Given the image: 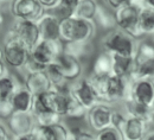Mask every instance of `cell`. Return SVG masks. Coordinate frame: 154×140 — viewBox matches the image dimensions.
<instances>
[{"label": "cell", "mask_w": 154, "mask_h": 140, "mask_svg": "<svg viewBox=\"0 0 154 140\" xmlns=\"http://www.w3.org/2000/svg\"><path fill=\"white\" fill-rule=\"evenodd\" d=\"M127 4L133 5L135 7H137L139 10H140V8H143V7H148V6L146 5V1H145V0H128Z\"/></svg>", "instance_id": "39"}, {"label": "cell", "mask_w": 154, "mask_h": 140, "mask_svg": "<svg viewBox=\"0 0 154 140\" xmlns=\"http://www.w3.org/2000/svg\"><path fill=\"white\" fill-rule=\"evenodd\" d=\"M76 82H71L70 83V94L75 100L85 109L89 110L93 106H95L96 103L100 102L97 99L95 92L93 90V88L90 87L89 82L87 79H82V80H75Z\"/></svg>", "instance_id": "9"}, {"label": "cell", "mask_w": 154, "mask_h": 140, "mask_svg": "<svg viewBox=\"0 0 154 140\" xmlns=\"http://www.w3.org/2000/svg\"><path fill=\"white\" fill-rule=\"evenodd\" d=\"M98 2L96 0H79L74 16L85 20H94Z\"/></svg>", "instance_id": "26"}, {"label": "cell", "mask_w": 154, "mask_h": 140, "mask_svg": "<svg viewBox=\"0 0 154 140\" xmlns=\"http://www.w3.org/2000/svg\"><path fill=\"white\" fill-rule=\"evenodd\" d=\"M112 113H113V109L108 104H106V102H98L95 106H93L89 110H87L85 117L91 129L98 132L110 126Z\"/></svg>", "instance_id": "13"}, {"label": "cell", "mask_w": 154, "mask_h": 140, "mask_svg": "<svg viewBox=\"0 0 154 140\" xmlns=\"http://www.w3.org/2000/svg\"><path fill=\"white\" fill-rule=\"evenodd\" d=\"M50 127V131H51V134H52V139L54 140H68L71 138V133L70 131L68 129V127L60 122L57 123H54Z\"/></svg>", "instance_id": "30"}, {"label": "cell", "mask_w": 154, "mask_h": 140, "mask_svg": "<svg viewBox=\"0 0 154 140\" xmlns=\"http://www.w3.org/2000/svg\"><path fill=\"white\" fill-rule=\"evenodd\" d=\"M78 1L79 0H59L56 8L54 10L55 11L54 14H56L59 19L74 16Z\"/></svg>", "instance_id": "28"}, {"label": "cell", "mask_w": 154, "mask_h": 140, "mask_svg": "<svg viewBox=\"0 0 154 140\" xmlns=\"http://www.w3.org/2000/svg\"><path fill=\"white\" fill-rule=\"evenodd\" d=\"M10 101H11V104H12L14 112L29 113V112H31L33 95L24 87V84H20L14 90L12 96L10 98Z\"/></svg>", "instance_id": "19"}, {"label": "cell", "mask_w": 154, "mask_h": 140, "mask_svg": "<svg viewBox=\"0 0 154 140\" xmlns=\"http://www.w3.org/2000/svg\"><path fill=\"white\" fill-rule=\"evenodd\" d=\"M7 128L12 133V135H21L31 133V131L35 127V120L32 114L23 113V112H14L8 119H7Z\"/></svg>", "instance_id": "16"}, {"label": "cell", "mask_w": 154, "mask_h": 140, "mask_svg": "<svg viewBox=\"0 0 154 140\" xmlns=\"http://www.w3.org/2000/svg\"><path fill=\"white\" fill-rule=\"evenodd\" d=\"M24 87L35 96L42 94L44 92H48L52 88L51 81L49 79L45 70H39L35 73H29L25 76Z\"/></svg>", "instance_id": "18"}, {"label": "cell", "mask_w": 154, "mask_h": 140, "mask_svg": "<svg viewBox=\"0 0 154 140\" xmlns=\"http://www.w3.org/2000/svg\"><path fill=\"white\" fill-rule=\"evenodd\" d=\"M54 67L57 69V71L60 74L62 77H64L66 81H72L77 80L81 74H82V63L81 61L77 58L66 55L64 52H62L60 55H58L56 60L54 61Z\"/></svg>", "instance_id": "12"}, {"label": "cell", "mask_w": 154, "mask_h": 140, "mask_svg": "<svg viewBox=\"0 0 154 140\" xmlns=\"http://www.w3.org/2000/svg\"><path fill=\"white\" fill-rule=\"evenodd\" d=\"M136 45L137 40L117 27L109 30L107 35L102 38V48L109 54L134 56Z\"/></svg>", "instance_id": "4"}, {"label": "cell", "mask_w": 154, "mask_h": 140, "mask_svg": "<svg viewBox=\"0 0 154 140\" xmlns=\"http://www.w3.org/2000/svg\"><path fill=\"white\" fill-rule=\"evenodd\" d=\"M152 123L153 122L127 115L125 125L120 129L121 138L122 140H142L147 132L152 128Z\"/></svg>", "instance_id": "15"}, {"label": "cell", "mask_w": 154, "mask_h": 140, "mask_svg": "<svg viewBox=\"0 0 154 140\" xmlns=\"http://www.w3.org/2000/svg\"><path fill=\"white\" fill-rule=\"evenodd\" d=\"M2 52L5 64L14 69H23L30 56V49L17 37L12 29H10L6 33Z\"/></svg>", "instance_id": "3"}, {"label": "cell", "mask_w": 154, "mask_h": 140, "mask_svg": "<svg viewBox=\"0 0 154 140\" xmlns=\"http://www.w3.org/2000/svg\"><path fill=\"white\" fill-rule=\"evenodd\" d=\"M10 12L14 19L37 21L44 14L45 10L37 0H13L10 2Z\"/></svg>", "instance_id": "8"}, {"label": "cell", "mask_w": 154, "mask_h": 140, "mask_svg": "<svg viewBox=\"0 0 154 140\" xmlns=\"http://www.w3.org/2000/svg\"><path fill=\"white\" fill-rule=\"evenodd\" d=\"M93 21L95 23V25H98L101 29L107 30V31L113 30V29L116 27L114 13L110 12L109 7L103 6V5H100V4L97 6L96 14H95Z\"/></svg>", "instance_id": "24"}, {"label": "cell", "mask_w": 154, "mask_h": 140, "mask_svg": "<svg viewBox=\"0 0 154 140\" xmlns=\"http://www.w3.org/2000/svg\"><path fill=\"white\" fill-rule=\"evenodd\" d=\"M123 104H125V109H126V115L142 119V120L148 121V122H153V108L147 107V106L135 101L131 96H128L126 100H123Z\"/></svg>", "instance_id": "20"}, {"label": "cell", "mask_w": 154, "mask_h": 140, "mask_svg": "<svg viewBox=\"0 0 154 140\" xmlns=\"http://www.w3.org/2000/svg\"><path fill=\"white\" fill-rule=\"evenodd\" d=\"M95 140H122V138L116 128H114L113 126H109L96 132Z\"/></svg>", "instance_id": "32"}, {"label": "cell", "mask_w": 154, "mask_h": 140, "mask_svg": "<svg viewBox=\"0 0 154 140\" xmlns=\"http://www.w3.org/2000/svg\"><path fill=\"white\" fill-rule=\"evenodd\" d=\"M13 0H0V2H11Z\"/></svg>", "instance_id": "47"}, {"label": "cell", "mask_w": 154, "mask_h": 140, "mask_svg": "<svg viewBox=\"0 0 154 140\" xmlns=\"http://www.w3.org/2000/svg\"><path fill=\"white\" fill-rule=\"evenodd\" d=\"M13 113H14V110H13V107L11 104V101L10 100L0 101V119L7 120Z\"/></svg>", "instance_id": "35"}, {"label": "cell", "mask_w": 154, "mask_h": 140, "mask_svg": "<svg viewBox=\"0 0 154 140\" xmlns=\"http://www.w3.org/2000/svg\"><path fill=\"white\" fill-rule=\"evenodd\" d=\"M35 96L40 101V103L48 110L57 114L62 118L66 117L68 107H69V99H70L69 92H59V90L51 88L50 90L35 95Z\"/></svg>", "instance_id": "7"}, {"label": "cell", "mask_w": 154, "mask_h": 140, "mask_svg": "<svg viewBox=\"0 0 154 140\" xmlns=\"http://www.w3.org/2000/svg\"><path fill=\"white\" fill-rule=\"evenodd\" d=\"M2 23H4V16L0 13V27H1V25H2Z\"/></svg>", "instance_id": "46"}, {"label": "cell", "mask_w": 154, "mask_h": 140, "mask_svg": "<svg viewBox=\"0 0 154 140\" xmlns=\"http://www.w3.org/2000/svg\"><path fill=\"white\" fill-rule=\"evenodd\" d=\"M145 1L148 7H154V0H145Z\"/></svg>", "instance_id": "44"}, {"label": "cell", "mask_w": 154, "mask_h": 140, "mask_svg": "<svg viewBox=\"0 0 154 140\" xmlns=\"http://www.w3.org/2000/svg\"><path fill=\"white\" fill-rule=\"evenodd\" d=\"M70 93V92H69ZM87 110L77 102L70 94V99H69V107H68V113L66 117L72 118V119H81L83 117H85Z\"/></svg>", "instance_id": "31"}, {"label": "cell", "mask_w": 154, "mask_h": 140, "mask_svg": "<svg viewBox=\"0 0 154 140\" xmlns=\"http://www.w3.org/2000/svg\"><path fill=\"white\" fill-rule=\"evenodd\" d=\"M132 81L129 77H120L110 75L107 80L106 86V101L119 102L126 100L129 96Z\"/></svg>", "instance_id": "10"}, {"label": "cell", "mask_w": 154, "mask_h": 140, "mask_svg": "<svg viewBox=\"0 0 154 140\" xmlns=\"http://www.w3.org/2000/svg\"><path fill=\"white\" fill-rule=\"evenodd\" d=\"M33 117V120L36 125L39 126H51L54 123H57L62 121V117L50 112V110H43L38 113H31Z\"/></svg>", "instance_id": "29"}, {"label": "cell", "mask_w": 154, "mask_h": 140, "mask_svg": "<svg viewBox=\"0 0 154 140\" xmlns=\"http://www.w3.org/2000/svg\"><path fill=\"white\" fill-rule=\"evenodd\" d=\"M37 1L45 11H54L58 5L59 0H37Z\"/></svg>", "instance_id": "37"}, {"label": "cell", "mask_w": 154, "mask_h": 140, "mask_svg": "<svg viewBox=\"0 0 154 140\" xmlns=\"http://www.w3.org/2000/svg\"><path fill=\"white\" fill-rule=\"evenodd\" d=\"M137 17H139V8L131 4H126L114 10L116 27L127 32L136 40L142 38V35L140 33L137 27Z\"/></svg>", "instance_id": "5"}, {"label": "cell", "mask_w": 154, "mask_h": 140, "mask_svg": "<svg viewBox=\"0 0 154 140\" xmlns=\"http://www.w3.org/2000/svg\"><path fill=\"white\" fill-rule=\"evenodd\" d=\"M90 75H95V76L112 75V56L109 52L103 51L95 58Z\"/></svg>", "instance_id": "25"}, {"label": "cell", "mask_w": 154, "mask_h": 140, "mask_svg": "<svg viewBox=\"0 0 154 140\" xmlns=\"http://www.w3.org/2000/svg\"><path fill=\"white\" fill-rule=\"evenodd\" d=\"M96 25L93 20H85L75 16L59 19V39L69 42H90L95 36Z\"/></svg>", "instance_id": "1"}, {"label": "cell", "mask_w": 154, "mask_h": 140, "mask_svg": "<svg viewBox=\"0 0 154 140\" xmlns=\"http://www.w3.org/2000/svg\"><path fill=\"white\" fill-rule=\"evenodd\" d=\"M91 43L90 42H69L63 43V52L81 61L82 58L91 54Z\"/></svg>", "instance_id": "23"}, {"label": "cell", "mask_w": 154, "mask_h": 140, "mask_svg": "<svg viewBox=\"0 0 154 140\" xmlns=\"http://www.w3.org/2000/svg\"><path fill=\"white\" fill-rule=\"evenodd\" d=\"M20 86L17 82L16 77L12 74H8V71L0 77V101L10 100L14 90Z\"/></svg>", "instance_id": "27"}, {"label": "cell", "mask_w": 154, "mask_h": 140, "mask_svg": "<svg viewBox=\"0 0 154 140\" xmlns=\"http://www.w3.org/2000/svg\"><path fill=\"white\" fill-rule=\"evenodd\" d=\"M31 134L33 137V140H54L49 126L35 125L33 129L31 131Z\"/></svg>", "instance_id": "33"}, {"label": "cell", "mask_w": 154, "mask_h": 140, "mask_svg": "<svg viewBox=\"0 0 154 140\" xmlns=\"http://www.w3.org/2000/svg\"><path fill=\"white\" fill-rule=\"evenodd\" d=\"M36 23L38 26L40 39H59V18L56 14L44 12V14Z\"/></svg>", "instance_id": "17"}, {"label": "cell", "mask_w": 154, "mask_h": 140, "mask_svg": "<svg viewBox=\"0 0 154 140\" xmlns=\"http://www.w3.org/2000/svg\"><path fill=\"white\" fill-rule=\"evenodd\" d=\"M7 73V68H6V64L4 61H0V77L2 75H5Z\"/></svg>", "instance_id": "42"}, {"label": "cell", "mask_w": 154, "mask_h": 140, "mask_svg": "<svg viewBox=\"0 0 154 140\" xmlns=\"http://www.w3.org/2000/svg\"><path fill=\"white\" fill-rule=\"evenodd\" d=\"M154 73V46L152 42L139 39L133 56V67L129 79L133 82L140 79L153 77Z\"/></svg>", "instance_id": "2"}, {"label": "cell", "mask_w": 154, "mask_h": 140, "mask_svg": "<svg viewBox=\"0 0 154 140\" xmlns=\"http://www.w3.org/2000/svg\"><path fill=\"white\" fill-rule=\"evenodd\" d=\"M0 61H4V52H2V48L0 46Z\"/></svg>", "instance_id": "45"}, {"label": "cell", "mask_w": 154, "mask_h": 140, "mask_svg": "<svg viewBox=\"0 0 154 140\" xmlns=\"http://www.w3.org/2000/svg\"><path fill=\"white\" fill-rule=\"evenodd\" d=\"M0 140H11L7 129L2 125H0Z\"/></svg>", "instance_id": "40"}, {"label": "cell", "mask_w": 154, "mask_h": 140, "mask_svg": "<svg viewBox=\"0 0 154 140\" xmlns=\"http://www.w3.org/2000/svg\"><path fill=\"white\" fill-rule=\"evenodd\" d=\"M71 137L74 140H95L94 134L85 132V131H77V132L71 134Z\"/></svg>", "instance_id": "36"}, {"label": "cell", "mask_w": 154, "mask_h": 140, "mask_svg": "<svg viewBox=\"0 0 154 140\" xmlns=\"http://www.w3.org/2000/svg\"><path fill=\"white\" fill-rule=\"evenodd\" d=\"M129 96L135 101L153 108L154 106V86L153 77L135 80L131 84Z\"/></svg>", "instance_id": "14"}, {"label": "cell", "mask_w": 154, "mask_h": 140, "mask_svg": "<svg viewBox=\"0 0 154 140\" xmlns=\"http://www.w3.org/2000/svg\"><path fill=\"white\" fill-rule=\"evenodd\" d=\"M142 140H154V131L153 128H151L148 132H147V134L143 137V139Z\"/></svg>", "instance_id": "43"}, {"label": "cell", "mask_w": 154, "mask_h": 140, "mask_svg": "<svg viewBox=\"0 0 154 140\" xmlns=\"http://www.w3.org/2000/svg\"><path fill=\"white\" fill-rule=\"evenodd\" d=\"M62 52H63V42L60 39H39L38 43L30 50V58H32L42 67L46 68L48 65L54 63L56 57Z\"/></svg>", "instance_id": "6"}, {"label": "cell", "mask_w": 154, "mask_h": 140, "mask_svg": "<svg viewBox=\"0 0 154 140\" xmlns=\"http://www.w3.org/2000/svg\"><path fill=\"white\" fill-rule=\"evenodd\" d=\"M126 118H127V115H125L123 113L113 110V113H112V120H110V126H113L114 128H116L120 132V129L125 125Z\"/></svg>", "instance_id": "34"}, {"label": "cell", "mask_w": 154, "mask_h": 140, "mask_svg": "<svg viewBox=\"0 0 154 140\" xmlns=\"http://www.w3.org/2000/svg\"><path fill=\"white\" fill-rule=\"evenodd\" d=\"M68 140H74V139H72V137H71V138H70V139H68Z\"/></svg>", "instance_id": "48"}, {"label": "cell", "mask_w": 154, "mask_h": 140, "mask_svg": "<svg viewBox=\"0 0 154 140\" xmlns=\"http://www.w3.org/2000/svg\"><path fill=\"white\" fill-rule=\"evenodd\" d=\"M13 138L11 140H33V137L31 133L27 134H21V135H12Z\"/></svg>", "instance_id": "41"}, {"label": "cell", "mask_w": 154, "mask_h": 140, "mask_svg": "<svg viewBox=\"0 0 154 140\" xmlns=\"http://www.w3.org/2000/svg\"><path fill=\"white\" fill-rule=\"evenodd\" d=\"M103 1H104L106 6L112 8V10H116V8L123 6L128 2V0H103Z\"/></svg>", "instance_id": "38"}, {"label": "cell", "mask_w": 154, "mask_h": 140, "mask_svg": "<svg viewBox=\"0 0 154 140\" xmlns=\"http://www.w3.org/2000/svg\"><path fill=\"white\" fill-rule=\"evenodd\" d=\"M13 32L30 50L37 44L40 39L37 23L33 20L16 19L13 26L11 27Z\"/></svg>", "instance_id": "11"}, {"label": "cell", "mask_w": 154, "mask_h": 140, "mask_svg": "<svg viewBox=\"0 0 154 140\" xmlns=\"http://www.w3.org/2000/svg\"><path fill=\"white\" fill-rule=\"evenodd\" d=\"M112 56V75L120 77H129L132 67H133V56H123L110 54Z\"/></svg>", "instance_id": "21"}, {"label": "cell", "mask_w": 154, "mask_h": 140, "mask_svg": "<svg viewBox=\"0 0 154 140\" xmlns=\"http://www.w3.org/2000/svg\"><path fill=\"white\" fill-rule=\"evenodd\" d=\"M137 27L142 37L153 36L154 33V7H143L139 10Z\"/></svg>", "instance_id": "22"}]
</instances>
